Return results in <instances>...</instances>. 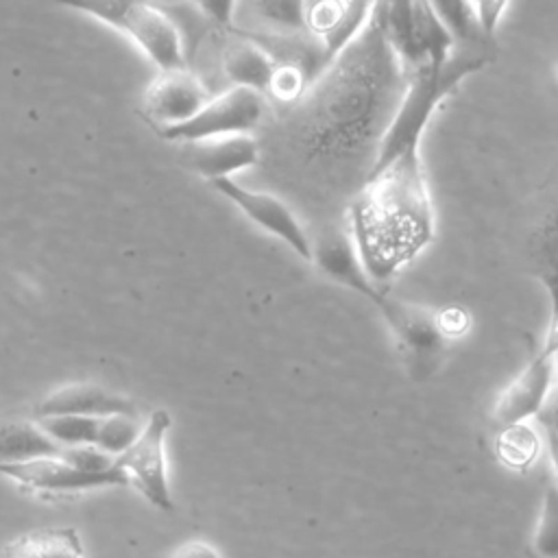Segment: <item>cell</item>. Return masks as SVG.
Masks as SVG:
<instances>
[{
    "mask_svg": "<svg viewBox=\"0 0 558 558\" xmlns=\"http://www.w3.org/2000/svg\"><path fill=\"white\" fill-rule=\"evenodd\" d=\"M408 76L386 37L377 0L357 37L312 78L299 100L294 140L303 157L327 166L366 155L373 159Z\"/></svg>",
    "mask_w": 558,
    "mask_h": 558,
    "instance_id": "cell-1",
    "label": "cell"
},
{
    "mask_svg": "<svg viewBox=\"0 0 558 558\" xmlns=\"http://www.w3.org/2000/svg\"><path fill=\"white\" fill-rule=\"evenodd\" d=\"M349 235L373 281L392 277L434 238V207L421 150L366 172L351 203Z\"/></svg>",
    "mask_w": 558,
    "mask_h": 558,
    "instance_id": "cell-2",
    "label": "cell"
},
{
    "mask_svg": "<svg viewBox=\"0 0 558 558\" xmlns=\"http://www.w3.org/2000/svg\"><path fill=\"white\" fill-rule=\"evenodd\" d=\"M490 61L484 48H456V52L440 65H421L408 76L405 92L397 105V111L381 135L371 166L366 172L388 166L392 159L408 150H421L423 133L440 107V102L456 92V87L471 74L480 72Z\"/></svg>",
    "mask_w": 558,
    "mask_h": 558,
    "instance_id": "cell-3",
    "label": "cell"
},
{
    "mask_svg": "<svg viewBox=\"0 0 558 558\" xmlns=\"http://www.w3.org/2000/svg\"><path fill=\"white\" fill-rule=\"evenodd\" d=\"M124 35L155 68H185V44L177 22L153 0H54Z\"/></svg>",
    "mask_w": 558,
    "mask_h": 558,
    "instance_id": "cell-4",
    "label": "cell"
},
{
    "mask_svg": "<svg viewBox=\"0 0 558 558\" xmlns=\"http://www.w3.org/2000/svg\"><path fill=\"white\" fill-rule=\"evenodd\" d=\"M373 305L390 327L410 375L416 381L427 379L440 366L449 340L436 320V312L395 299L384 290Z\"/></svg>",
    "mask_w": 558,
    "mask_h": 558,
    "instance_id": "cell-5",
    "label": "cell"
},
{
    "mask_svg": "<svg viewBox=\"0 0 558 558\" xmlns=\"http://www.w3.org/2000/svg\"><path fill=\"white\" fill-rule=\"evenodd\" d=\"M172 418L166 410H153L142 423L137 438L116 458L126 484L135 488L153 508L172 512L174 499L168 477L166 440Z\"/></svg>",
    "mask_w": 558,
    "mask_h": 558,
    "instance_id": "cell-6",
    "label": "cell"
},
{
    "mask_svg": "<svg viewBox=\"0 0 558 558\" xmlns=\"http://www.w3.org/2000/svg\"><path fill=\"white\" fill-rule=\"evenodd\" d=\"M266 116V96L246 87H229L218 96H211L203 109L190 120L159 129L157 133L177 144L198 142L207 137L251 133Z\"/></svg>",
    "mask_w": 558,
    "mask_h": 558,
    "instance_id": "cell-7",
    "label": "cell"
},
{
    "mask_svg": "<svg viewBox=\"0 0 558 558\" xmlns=\"http://www.w3.org/2000/svg\"><path fill=\"white\" fill-rule=\"evenodd\" d=\"M0 475L37 495H70L105 486H129L118 464L107 471H94L74 464L65 456L35 458L26 462H0Z\"/></svg>",
    "mask_w": 558,
    "mask_h": 558,
    "instance_id": "cell-8",
    "label": "cell"
},
{
    "mask_svg": "<svg viewBox=\"0 0 558 558\" xmlns=\"http://www.w3.org/2000/svg\"><path fill=\"white\" fill-rule=\"evenodd\" d=\"M211 187L231 201L253 225L288 244L301 259L312 262V240L294 211L275 194L244 187L235 179H216Z\"/></svg>",
    "mask_w": 558,
    "mask_h": 558,
    "instance_id": "cell-9",
    "label": "cell"
},
{
    "mask_svg": "<svg viewBox=\"0 0 558 558\" xmlns=\"http://www.w3.org/2000/svg\"><path fill=\"white\" fill-rule=\"evenodd\" d=\"M211 98L203 78L185 68L161 70L144 87L140 109L155 131L177 126L196 116Z\"/></svg>",
    "mask_w": 558,
    "mask_h": 558,
    "instance_id": "cell-10",
    "label": "cell"
},
{
    "mask_svg": "<svg viewBox=\"0 0 558 558\" xmlns=\"http://www.w3.org/2000/svg\"><path fill=\"white\" fill-rule=\"evenodd\" d=\"M554 386V347L545 340L538 353L506 386L495 403V421L501 427L536 416Z\"/></svg>",
    "mask_w": 558,
    "mask_h": 558,
    "instance_id": "cell-11",
    "label": "cell"
},
{
    "mask_svg": "<svg viewBox=\"0 0 558 558\" xmlns=\"http://www.w3.org/2000/svg\"><path fill=\"white\" fill-rule=\"evenodd\" d=\"M375 2L377 0H336L305 9V28L316 37L323 68L357 37Z\"/></svg>",
    "mask_w": 558,
    "mask_h": 558,
    "instance_id": "cell-12",
    "label": "cell"
},
{
    "mask_svg": "<svg viewBox=\"0 0 558 558\" xmlns=\"http://www.w3.org/2000/svg\"><path fill=\"white\" fill-rule=\"evenodd\" d=\"M257 159L259 146L251 133L185 142L181 150L183 166L209 183L216 179H233L235 172L255 166Z\"/></svg>",
    "mask_w": 558,
    "mask_h": 558,
    "instance_id": "cell-13",
    "label": "cell"
},
{
    "mask_svg": "<svg viewBox=\"0 0 558 558\" xmlns=\"http://www.w3.org/2000/svg\"><path fill=\"white\" fill-rule=\"evenodd\" d=\"M137 414L135 403L107 386L94 381H72L50 390L35 408V416H116Z\"/></svg>",
    "mask_w": 558,
    "mask_h": 558,
    "instance_id": "cell-14",
    "label": "cell"
},
{
    "mask_svg": "<svg viewBox=\"0 0 558 558\" xmlns=\"http://www.w3.org/2000/svg\"><path fill=\"white\" fill-rule=\"evenodd\" d=\"M325 277L331 281L362 294L371 303L379 296L381 288L373 277L366 272L364 264L360 262V255L353 246V240L349 231L342 229H331L323 240L316 244L312 242V262Z\"/></svg>",
    "mask_w": 558,
    "mask_h": 558,
    "instance_id": "cell-15",
    "label": "cell"
},
{
    "mask_svg": "<svg viewBox=\"0 0 558 558\" xmlns=\"http://www.w3.org/2000/svg\"><path fill=\"white\" fill-rule=\"evenodd\" d=\"M527 257L532 275L545 288L549 299V331L558 333V207L551 209L530 233Z\"/></svg>",
    "mask_w": 558,
    "mask_h": 558,
    "instance_id": "cell-16",
    "label": "cell"
},
{
    "mask_svg": "<svg viewBox=\"0 0 558 558\" xmlns=\"http://www.w3.org/2000/svg\"><path fill=\"white\" fill-rule=\"evenodd\" d=\"M277 59L272 52L255 39H231L222 50V72L233 87H246L268 96L270 78L275 74Z\"/></svg>",
    "mask_w": 558,
    "mask_h": 558,
    "instance_id": "cell-17",
    "label": "cell"
},
{
    "mask_svg": "<svg viewBox=\"0 0 558 558\" xmlns=\"http://www.w3.org/2000/svg\"><path fill=\"white\" fill-rule=\"evenodd\" d=\"M0 558H87L74 525H39L9 538Z\"/></svg>",
    "mask_w": 558,
    "mask_h": 558,
    "instance_id": "cell-18",
    "label": "cell"
},
{
    "mask_svg": "<svg viewBox=\"0 0 558 558\" xmlns=\"http://www.w3.org/2000/svg\"><path fill=\"white\" fill-rule=\"evenodd\" d=\"M63 456V447L33 418L0 425V462H26Z\"/></svg>",
    "mask_w": 558,
    "mask_h": 558,
    "instance_id": "cell-19",
    "label": "cell"
},
{
    "mask_svg": "<svg viewBox=\"0 0 558 558\" xmlns=\"http://www.w3.org/2000/svg\"><path fill=\"white\" fill-rule=\"evenodd\" d=\"M460 48H484L488 41L477 24L471 0H427Z\"/></svg>",
    "mask_w": 558,
    "mask_h": 558,
    "instance_id": "cell-20",
    "label": "cell"
},
{
    "mask_svg": "<svg viewBox=\"0 0 558 558\" xmlns=\"http://www.w3.org/2000/svg\"><path fill=\"white\" fill-rule=\"evenodd\" d=\"M253 15L281 35L307 33L305 0H246Z\"/></svg>",
    "mask_w": 558,
    "mask_h": 558,
    "instance_id": "cell-21",
    "label": "cell"
},
{
    "mask_svg": "<svg viewBox=\"0 0 558 558\" xmlns=\"http://www.w3.org/2000/svg\"><path fill=\"white\" fill-rule=\"evenodd\" d=\"M538 449L541 442L525 423L501 427V434L497 438V453L508 466L527 469L534 462Z\"/></svg>",
    "mask_w": 558,
    "mask_h": 558,
    "instance_id": "cell-22",
    "label": "cell"
},
{
    "mask_svg": "<svg viewBox=\"0 0 558 558\" xmlns=\"http://www.w3.org/2000/svg\"><path fill=\"white\" fill-rule=\"evenodd\" d=\"M63 449L94 445L100 418L94 416H44L35 418Z\"/></svg>",
    "mask_w": 558,
    "mask_h": 558,
    "instance_id": "cell-23",
    "label": "cell"
},
{
    "mask_svg": "<svg viewBox=\"0 0 558 558\" xmlns=\"http://www.w3.org/2000/svg\"><path fill=\"white\" fill-rule=\"evenodd\" d=\"M534 549L543 558H558V482L545 486L534 530Z\"/></svg>",
    "mask_w": 558,
    "mask_h": 558,
    "instance_id": "cell-24",
    "label": "cell"
},
{
    "mask_svg": "<svg viewBox=\"0 0 558 558\" xmlns=\"http://www.w3.org/2000/svg\"><path fill=\"white\" fill-rule=\"evenodd\" d=\"M140 429H142V423H140L137 414L105 416V418H100L94 447L118 458L137 438Z\"/></svg>",
    "mask_w": 558,
    "mask_h": 558,
    "instance_id": "cell-25",
    "label": "cell"
},
{
    "mask_svg": "<svg viewBox=\"0 0 558 558\" xmlns=\"http://www.w3.org/2000/svg\"><path fill=\"white\" fill-rule=\"evenodd\" d=\"M310 83H312V78L307 76L305 65L292 63V61H286V63L277 61L275 74L270 78L268 96H272L281 102H299Z\"/></svg>",
    "mask_w": 558,
    "mask_h": 558,
    "instance_id": "cell-26",
    "label": "cell"
},
{
    "mask_svg": "<svg viewBox=\"0 0 558 558\" xmlns=\"http://www.w3.org/2000/svg\"><path fill=\"white\" fill-rule=\"evenodd\" d=\"M508 2L510 0H477L475 2V15H477V24L484 33V37L490 41L499 22H501V15L504 11L508 9Z\"/></svg>",
    "mask_w": 558,
    "mask_h": 558,
    "instance_id": "cell-27",
    "label": "cell"
},
{
    "mask_svg": "<svg viewBox=\"0 0 558 558\" xmlns=\"http://www.w3.org/2000/svg\"><path fill=\"white\" fill-rule=\"evenodd\" d=\"M436 320H438V325H440V329L447 338L462 336L469 327V314L462 307L440 310V312H436Z\"/></svg>",
    "mask_w": 558,
    "mask_h": 558,
    "instance_id": "cell-28",
    "label": "cell"
},
{
    "mask_svg": "<svg viewBox=\"0 0 558 558\" xmlns=\"http://www.w3.org/2000/svg\"><path fill=\"white\" fill-rule=\"evenodd\" d=\"M194 2L211 22L222 26H229L233 22L238 0H194Z\"/></svg>",
    "mask_w": 558,
    "mask_h": 558,
    "instance_id": "cell-29",
    "label": "cell"
},
{
    "mask_svg": "<svg viewBox=\"0 0 558 558\" xmlns=\"http://www.w3.org/2000/svg\"><path fill=\"white\" fill-rule=\"evenodd\" d=\"M538 423L545 427L547 434H558V384L551 386L543 408L536 414Z\"/></svg>",
    "mask_w": 558,
    "mask_h": 558,
    "instance_id": "cell-30",
    "label": "cell"
},
{
    "mask_svg": "<svg viewBox=\"0 0 558 558\" xmlns=\"http://www.w3.org/2000/svg\"><path fill=\"white\" fill-rule=\"evenodd\" d=\"M170 558H222V556L207 541H187L179 545Z\"/></svg>",
    "mask_w": 558,
    "mask_h": 558,
    "instance_id": "cell-31",
    "label": "cell"
},
{
    "mask_svg": "<svg viewBox=\"0 0 558 558\" xmlns=\"http://www.w3.org/2000/svg\"><path fill=\"white\" fill-rule=\"evenodd\" d=\"M549 440V456H551V464L556 471V482H558V434H547Z\"/></svg>",
    "mask_w": 558,
    "mask_h": 558,
    "instance_id": "cell-32",
    "label": "cell"
},
{
    "mask_svg": "<svg viewBox=\"0 0 558 558\" xmlns=\"http://www.w3.org/2000/svg\"><path fill=\"white\" fill-rule=\"evenodd\" d=\"M551 347H554V381L558 384V333H554V336H547L545 338Z\"/></svg>",
    "mask_w": 558,
    "mask_h": 558,
    "instance_id": "cell-33",
    "label": "cell"
},
{
    "mask_svg": "<svg viewBox=\"0 0 558 558\" xmlns=\"http://www.w3.org/2000/svg\"><path fill=\"white\" fill-rule=\"evenodd\" d=\"M320 2H336V0H305V9L314 7V4H320Z\"/></svg>",
    "mask_w": 558,
    "mask_h": 558,
    "instance_id": "cell-34",
    "label": "cell"
},
{
    "mask_svg": "<svg viewBox=\"0 0 558 558\" xmlns=\"http://www.w3.org/2000/svg\"><path fill=\"white\" fill-rule=\"evenodd\" d=\"M475 2H477V0H471V4H473V9H475Z\"/></svg>",
    "mask_w": 558,
    "mask_h": 558,
    "instance_id": "cell-35",
    "label": "cell"
}]
</instances>
